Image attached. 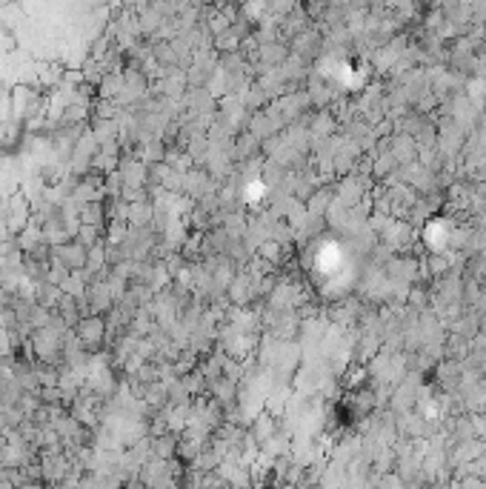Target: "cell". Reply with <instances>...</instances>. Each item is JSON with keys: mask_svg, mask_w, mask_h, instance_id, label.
<instances>
[{"mask_svg": "<svg viewBox=\"0 0 486 489\" xmlns=\"http://www.w3.org/2000/svg\"><path fill=\"white\" fill-rule=\"evenodd\" d=\"M52 264L63 266L66 272H84L86 269V249L72 238V240L60 243V247L52 249Z\"/></svg>", "mask_w": 486, "mask_h": 489, "instance_id": "7a4b0ae2", "label": "cell"}, {"mask_svg": "<svg viewBox=\"0 0 486 489\" xmlns=\"http://www.w3.org/2000/svg\"><path fill=\"white\" fill-rule=\"evenodd\" d=\"M75 335L80 340V347L92 355H101L106 352V338H109V326H106V318L101 315H86L80 318V323L75 326Z\"/></svg>", "mask_w": 486, "mask_h": 489, "instance_id": "6da1fadb", "label": "cell"}]
</instances>
